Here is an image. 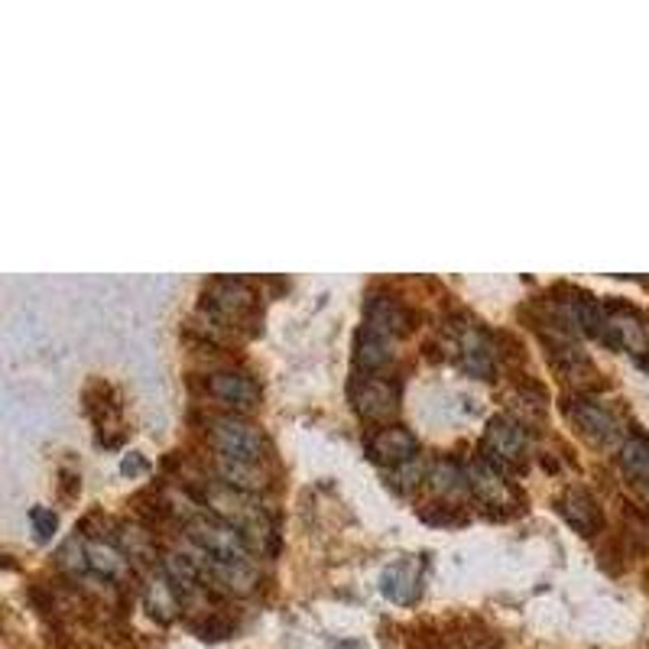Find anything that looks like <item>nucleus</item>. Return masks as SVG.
<instances>
[{"mask_svg": "<svg viewBox=\"0 0 649 649\" xmlns=\"http://www.w3.org/2000/svg\"><path fill=\"white\" fill-rule=\"evenodd\" d=\"M189 542L215 562H251V539L234 523L215 514H195L185 523Z\"/></svg>", "mask_w": 649, "mask_h": 649, "instance_id": "nucleus-1", "label": "nucleus"}, {"mask_svg": "<svg viewBox=\"0 0 649 649\" xmlns=\"http://www.w3.org/2000/svg\"><path fill=\"white\" fill-rule=\"evenodd\" d=\"M209 445L215 448L217 458L224 462H244V465H260L266 452V438L257 426L237 413H224L209 423Z\"/></svg>", "mask_w": 649, "mask_h": 649, "instance_id": "nucleus-2", "label": "nucleus"}, {"mask_svg": "<svg viewBox=\"0 0 649 649\" xmlns=\"http://www.w3.org/2000/svg\"><path fill=\"white\" fill-rule=\"evenodd\" d=\"M484 462H490L497 471H517L529 458V429L523 419L514 416H494L484 429V442H480Z\"/></svg>", "mask_w": 649, "mask_h": 649, "instance_id": "nucleus-3", "label": "nucleus"}, {"mask_svg": "<svg viewBox=\"0 0 649 649\" xmlns=\"http://www.w3.org/2000/svg\"><path fill=\"white\" fill-rule=\"evenodd\" d=\"M565 419L575 426V433L581 435L591 445H613L620 438V419L613 416V409L605 399H598L595 393H575L565 399Z\"/></svg>", "mask_w": 649, "mask_h": 649, "instance_id": "nucleus-4", "label": "nucleus"}, {"mask_svg": "<svg viewBox=\"0 0 649 649\" xmlns=\"http://www.w3.org/2000/svg\"><path fill=\"white\" fill-rule=\"evenodd\" d=\"M351 403H354V409H357L361 419L389 426V419L399 409V389H396V384H389L387 377H381V374H367V377H357L354 381Z\"/></svg>", "mask_w": 649, "mask_h": 649, "instance_id": "nucleus-5", "label": "nucleus"}, {"mask_svg": "<svg viewBox=\"0 0 649 649\" xmlns=\"http://www.w3.org/2000/svg\"><path fill=\"white\" fill-rule=\"evenodd\" d=\"M205 389H209L212 399H217L221 406H227L237 416H244V413L260 406L257 381L244 371H215V374L205 377Z\"/></svg>", "mask_w": 649, "mask_h": 649, "instance_id": "nucleus-6", "label": "nucleus"}, {"mask_svg": "<svg viewBox=\"0 0 649 649\" xmlns=\"http://www.w3.org/2000/svg\"><path fill=\"white\" fill-rule=\"evenodd\" d=\"M647 325L640 322V315L630 305H605V328H601V342H607L617 351H630V354H643L647 351Z\"/></svg>", "mask_w": 649, "mask_h": 649, "instance_id": "nucleus-7", "label": "nucleus"}, {"mask_svg": "<svg viewBox=\"0 0 649 649\" xmlns=\"http://www.w3.org/2000/svg\"><path fill=\"white\" fill-rule=\"evenodd\" d=\"M455 351H458L462 367H465L468 374H475L480 381H490V377H494L500 351H497L494 338H490L487 332H480L475 325H458Z\"/></svg>", "mask_w": 649, "mask_h": 649, "instance_id": "nucleus-8", "label": "nucleus"}, {"mask_svg": "<svg viewBox=\"0 0 649 649\" xmlns=\"http://www.w3.org/2000/svg\"><path fill=\"white\" fill-rule=\"evenodd\" d=\"M556 510L585 539H591V536H598L605 529L601 504L585 487H565L562 494H559V500H556Z\"/></svg>", "mask_w": 649, "mask_h": 649, "instance_id": "nucleus-9", "label": "nucleus"}, {"mask_svg": "<svg viewBox=\"0 0 649 649\" xmlns=\"http://www.w3.org/2000/svg\"><path fill=\"white\" fill-rule=\"evenodd\" d=\"M367 455H371L374 465L396 468V465H403V462L419 455V442L406 426L389 423V426H381L377 433L367 438Z\"/></svg>", "mask_w": 649, "mask_h": 649, "instance_id": "nucleus-10", "label": "nucleus"}, {"mask_svg": "<svg viewBox=\"0 0 649 649\" xmlns=\"http://www.w3.org/2000/svg\"><path fill=\"white\" fill-rule=\"evenodd\" d=\"M254 290L244 280H215L205 290V308L217 322H237L254 308Z\"/></svg>", "mask_w": 649, "mask_h": 649, "instance_id": "nucleus-11", "label": "nucleus"}, {"mask_svg": "<svg viewBox=\"0 0 649 649\" xmlns=\"http://www.w3.org/2000/svg\"><path fill=\"white\" fill-rule=\"evenodd\" d=\"M381 591L387 595L393 605H416L423 591V562L416 559H399L381 575Z\"/></svg>", "mask_w": 649, "mask_h": 649, "instance_id": "nucleus-12", "label": "nucleus"}, {"mask_svg": "<svg viewBox=\"0 0 649 649\" xmlns=\"http://www.w3.org/2000/svg\"><path fill=\"white\" fill-rule=\"evenodd\" d=\"M465 480H468V490L475 494L484 507H507L510 487H507L504 475L490 462L477 458L471 465H465Z\"/></svg>", "mask_w": 649, "mask_h": 649, "instance_id": "nucleus-13", "label": "nucleus"}, {"mask_svg": "<svg viewBox=\"0 0 649 649\" xmlns=\"http://www.w3.org/2000/svg\"><path fill=\"white\" fill-rule=\"evenodd\" d=\"M143 607H146V613H150L156 623H173L175 617H179L182 598H179V588L166 578L163 568H156V571L146 578V585H143Z\"/></svg>", "mask_w": 649, "mask_h": 649, "instance_id": "nucleus-14", "label": "nucleus"}, {"mask_svg": "<svg viewBox=\"0 0 649 649\" xmlns=\"http://www.w3.org/2000/svg\"><path fill=\"white\" fill-rule=\"evenodd\" d=\"M364 325H371V328H377V332H384V335L399 342L409 332V315L393 296H371L364 305Z\"/></svg>", "mask_w": 649, "mask_h": 649, "instance_id": "nucleus-15", "label": "nucleus"}, {"mask_svg": "<svg viewBox=\"0 0 649 649\" xmlns=\"http://www.w3.org/2000/svg\"><path fill=\"white\" fill-rule=\"evenodd\" d=\"M393 347H396V338H389L384 332L364 325V328L357 332L354 361H357V367H364L367 374H377V371H384L389 361H393Z\"/></svg>", "mask_w": 649, "mask_h": 649, "instance_id": "nucleus-16", "label": "nucleus"}, {"mask_svg": "<svg viewBox=\"0 0 649 649\" xmlns=\"http://www.w3.org/2000/svg\"><path fill=\"white\" fill-rule=\"evenodd\" d=\"M88 568L104 581H121L130 571L124 549L104 539H88Z\"/></svg>", "mask_w": 649, "mask_h": 649, "instance_id": "nucleus-17", "label": "nucleus"}, {"mask_svg": "<svg viewBox=\"0 0 649 649\" xmlns=\"http://www.w3.org/2000/svg\"><path fill=\"white\" fill-rule=\"evenodd\" d=\"M217 477L227 487H234L241 494H251V497L270 487V475L263 471V465H244V462H224V458H217Z\"/></svg>", "mask_w": 649, "mask_h": 649, "instance_id": "nucleus-18", "label": "nucleus"}, {"mask_svg": "<svg viewBox=\"0 0 649 649\" xmlns=\"http://www.w3.org/2000/svg\"><path fill=\"white\" fill-rule=\"evenodd\" d=\"M617 465H620V471H623L627 477L649 484V438L647 435H627V438L617 445Z\"/></svg>", "mask_w": 649, "mask_h": 649, "instance_id": "nucleus-19", "label": "nucleus"}, {"mask_svg": "<svg viewBox=\"0 0 649 649\" xmlns=\"http://www.w3.org/2000/svg\"><path fill=\"white\" fill-rule=\"evenodd\" d=\"M423 480H429V462L423 455H416V458H409V462H403V465H396V468L387 471V484L393 490H399V494L416 490Z\"/></svg>", "mask_w": 649, "mask_h": 649, "instance_id": "nucleus-20", "label": "nucleus"}, {"mask_svg": "<svg viewBox=\"0 0 649 649\" xmlns=\"http://www.w3.org/2000/svg\"><path fill=\"white\" fill-rule=\"evenodd\" d=\"M124 556L130 559H156V542H153V533L143 529V526H121V536H118Z\"/></svg>", "mask_w": 649, "mask_h": 649, "instance_id": "nucleus-21", "label": "nucleus"}, {"mask_svg": "<svg viewBox=\"0 0 649 649\" xmlns=\"http://www.w3.org/2000/svg\"><path fill=\"white\" fill-rule=\"evenodd\" d=\"M55 559H59V568L69 571V575H85V571H91L88 568V539H82V536L65 539Z\"/></svg>", "mask_w": 649, "mask_h": 649, "instance_id": "nucleus-22", "label": "nucleus"}, {"mask_svg": "<svg viewBox=\"0 0 649 649\" xmlns=\"http://www.w3.org/2000/svg\"><path fill=\"white\" fill-rule=\"evenodd\" d=\"M433 487L438 494H452V490H462V487H468V480H465V468L458 465V462H452V458H445L438 468H435L433 475Z\"/></svg>", "mask_w": 649, "mask_h": 649, "instance_id": "nucleus-23", "label": "nucleus"}, {"mask_svg": "<svg viewBox=\"0 0 649 649\" xmlns=\"http://www.w3.org/2000/svg\"><path fill=\"white\" fill-rule=\"evenodd\" d=\"M30 523H33L37 539H40V542H49L52 533H55V526H59V517H55L49 507H33V510H30Z\"/></svg>", "mask_w": 649, "mask_h": 649, "instance_id": "nucleus-24", "label": "nucleus"}, {"mask_svg": "<svg viewBox=\"0 0 649 649\" xmlns=\"http://www.w3.org/2000/svg\"><path fill=\"white\" fill-rule=\"evenodd\" d=\"M423 519L433 523V526H455V523H465V517L458 514L455 504H435V507H426V510H423Z\"/></svg>", "mask_w": 649, "mask_h": 649, "instance_id": "nucleus-25", "label": "nucleus"}, {"mask_svg": "<svg viewBox=\"0 0 649 649\" xmlns=\"http://www.w3.org/2000/svg\"><path fill=\"white\" fill-rule=\"evenodd\" d=\"M59 487H62V497H65V500H72V497L82 490V480H79L75 475H62V484H59Z\"/></svg>", "mask_w": 649, "mask_h": 649, "instance_id": "nucleus-26", "label": "nucleus"}, {"mask_svg": "<svg viewBox=\"0 0 649 649\" xmlns=\"http://www.w3.org/2000/svg\"><path fill=\"white\" fill-rule=\"evenodd\" d=\"M143 468H146V462H143L136 452H133L130 458H124V465H121V471H124V475H136V471H143Z\"/></svg>", "mask_w": 649, "mask_h": 649, "instance_id": "nucleus-27", "label": "nucleus"}, {"mask_svg": "<svg viewBox=\"0 0 649 649\" xmlns=\"http://www.w3.org/2000/svg\"><path fill=\"white\" fill-rule=\"evenodd\" d=\"M647 500H649V484H647Z\"/></svg>", "mask_w": 649, "mask_h": 649, "instance_id": "nucleus-28", "label": "nucleus"}, {"mask_svg": "<svg viewBox=\"0 0 649 649\" xmlns=\"http://www.w3.org/2000/svg\"><path fill=\"white\" fill-rule=\"evenodd\" d=\"M647 332H649V328H647Z\"/></svg>", "mask_w": 649, "mask_h": 649, "instance_id": "nucleus-29", "label": "nucleus"}]
</instances>
